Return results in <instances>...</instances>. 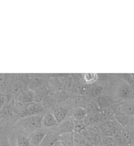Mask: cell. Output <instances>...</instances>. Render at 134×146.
Masks as SVG:
<instances>
[{
	"instance_id": "10",
	"label": "cell",
	"mask_w": 134,
	"mask_h": 146,
	"mask_svg": "<svg viewBox=\"0 0 134 146\" xmlns=\"http://www.w3.org/2000/svg\"><path fill=\"white\" fill-rule=\"evenodd\" d=\"M119 111L121 112L123 115H134V106L129 105V104H125L121 105L119 108Z\"/></svg>"
},
{
	"instance_id": "19",
	"label": "cell",
	"mask_w": 134,
	"mask_h": 146,
	"mask_svg": "<svg viewBox=\"0 0 134 146\" xmlns=\"http://www.w3.org/2000/svg\"><path fill=\"white\" fill-rule=\"evenodd\" d=\"M15 107H16L18 110H21V111L25 108V103L22 102V101H20V100H17V101H16V103H15Z\"/></svg>"
},
{
	"instance_id": "1",
	"label": "cell",
	"mask_w": 134,
	"mask_h": 146,
	"mask_svg": "<svg viewBox=\"0 0 134 146\" xmlns=\"http://www.w3.org/2000/svg\"><path fill=\"white\" fill-rule=\"evenodd\" d=\"M42 119H43V117L38 115L29 116V117H27L26 119H25L23 124L26 129H29L31 131H36L42 126Z\"/></svg>"
},
{
	"instance_id": "3",
	"label": "cell",
	"mask_w": 134,
	"mask_h": 146,
	"mask_svg": "<svg viewBox=\"0 0 134 146\" xmlns=\"http://www.w3.org/2000/svg\"><path fill=\"white\" fill-rule=\"evenodd\" d=\"M58 141L62 146H74V132L61 133L58 137Z\"/></svg>"
},
{
	"instance_id": "5",
	"label": "cell",
	"mask_w": 134,
	"mask_h": 146,
	"mask_svg": "<svg viewBox=\"0 0 134 146\" xmlns=\"http://www.w3.org/2000/svg\"><path fill=\"white\" fill-rule=\"evenodd\" d=\"M25 115H37L40 112L43 111V107L42 105H39L37 104H31L25 108Z\"/></svg>"
},
{
	"instance_id": "17",
	"label": "cell",
	"mask_w": 134,
	"mask_h": 146,
	"mask_svg": "<svg viewBox=\"0 0 134 146\" xmlns=\"http://www.w3.org/2000/svg\"><path fill=\"white\" fill-rule=\"evenodd\" d=\"M54 99H53L52 97H50L49 96H45L43 99L42 100V107H45V108H49V107H51L54 104Z\"/></svg>"
},
{
	"instance_id": "9",
	"label": "cell",
	"mask_w": 134,
	"mask_h": 146,
	"mask_svg": "<svg viewBox=\"0 0 134 146\" xmlns=\"http://www.w3.org/2000/svg\"><path fill=\"white\" fill-rule=\"evenodd\" d=\"M58 141V137L50 134H46V136L41 142L40 146H53L54 143Z\"/></svg>"
},
{
	"instance_id": "15",
	"label": "cell",
	"mask_w": 134,
	"mask_h": 146,
	"mask_svg": "<svg viewBox=\"0 0 134 146\" xmlns=\"http://www.w3.org/2000/svg\"><path fill=\"white\" fill-rule=\"evenodd\" d=\"M116 120H117V123H119L120 125L123 126H127L129 122V116L125 115H118L116 116Z\"/></svg>"
},
{
	"instance_id": "8",
	"label": "cell",
	"mask_w": 134,
	"mask_h": 146,
	"mask_svg": "<svg viewBox=\"0 0 134 146\" xmlns=\"http://www.w3.org/2000/svg\"><path fill=\"white\" fill-rule=\"evenodd\" d=\"M34 99V93L30 90H27L25 92H21L18 96V100L24 103L32 102Z\"/></svg>"
},
{
	"instance_id": "13",
	"label": "cell",
	"mask_w": 134,
	"mask_h": 146,
	"mask_svg": "<svg viewBox=\"0 0 134 146\" xmlns=\"http://www.w3.org/2000/svg\"><path fill=\"white\" fill-rule=\"evenodd\" d=\"M117 95L121 99L127 98L128 96L130 95V90L127 85H121L118 89Z\"/></svg>"
},
{
	"instance_id": "22",
	"label": "cell",
	"mask_w": 134,
	"mask_h": 146,
	"mask_svg": "<svg viewBox=\"0 0 134 146\" xmlns=\"http://www.w3.org/2000/svg\"><path fill=\"white\" fill-rule=\"evenodd\" d=\"M0 146H8V144H6V143H0Z\"/></svg>"
},
{
	"instance_id": "18",
	"label": "cell",
	"mask_w": 134,
	"mask_h": 146,
	"mask_svg": "<svg viewBox=\"0 0 134 146\" xmlns=\"http://www.w3.org/2000/svg\"><path fill=\"white\" fill-rule=\"evenodd\" d=\"M84 81L87 82V83H92L95 82L97 78V75L95 74H86L84 76Z\"/></svg>"
},
{
	"instance_id": "12",
	"label": "cell",
	"mask_w": 134,
	"mask_h": 146,
	"mask_svg": "<svg viewBox=\"0 0 134 146\" xmlns=\"http://www.w3.org/2000/svg\"><path fill=\"white\" fill-rule=\"evenodd\" d=\"M100 145V146H116L114 137L111 136H105L104 137H102Z\"/></svg>"
},
{
	"instance_id": "20",
	"label": "cell",
	"mask_w": 134,
	"mask_h": 146,
	"mask_svg": "<svg viewBox=\"0 0 134 146\" xmlns=\"http://www.w3.org/2000/svg\"><path fill=\"white\" fill-rule=\"evenodd\" d=\"M102 91V88L100 87H97V88H95L92 90V95L93 96H98Z\"/></svg>"
},
{
	"instance_id": "14",
	"label": "cell",
	"mask_w": 134,
	"mask_h": 146,
	"mask_svg": "<svg viewBox=\"0 0 134 146\" xmlns=\"http://www.w3.org/2000/svg\"><path fill=\"white\" fill-rule=\"evenodd\" d=\"M17 146H31L29 137L25 135L21 134L17 137Z\"/></svg>"
},
{
	"instance_id": "6",
	"label": "cell",
	"mask_w": 134,
	"mask_h": 146,
	"mask_svg": "<svg viewBox=\"0 0 134 146\" xmlns=\"http://www.w3.org/2000/svg\"><path fill=\"white\" fill-rule=\"evenodd\" d=\"M42 125L44 127H54L58 125L57 120L55 119L53 114H47L42 119Z\"/></svg>"
},
{
	"instance_id": "11",
	"label": "cell",
	"mask_w": 134,
	"mask_h": 146,
	"mask_svg": "<svg viewBox=\"0 0 134 146\" xmlns=\"http://www.w3.org/2000/svg\"><path fill=\"white\" fill-rule=\"evenodd\" d=\"M73 116L75 120H83L86 116V111L82 108H77L74 110Z\"/></svg>"
},
{
	"instance_id": "2",
	"label": "cell",
	"mask_w": 134,
	"mask_h": 146,
	"mask_svg": "<svg viewBox=\"0 0 134 146\" xmlns=\"http://www.w3.org/2000/svg\"><path fill=\"white\" fill-rule=\"evenodd\" d=\"M45 136L46 133L44 131H40V130L33 131L29 137L31 146H40Z\"/></svg>"
},
{
	"instance_id": "7",
	"label": "cell",
	"mask_w": 134,
	"mask_h": 146,
	"mask_svg": "<svg viewBox=\"0 0 134 146\" xmlns=\"http://www.w3.org/2000/svg\"><path fill=\"white\" fill-rule=\"evenodd\" d=\"M68 114V110L65 108H58L54 111L53 115L57 120L58 123H61L66 119Z\"/></svg>"
},
{
	"instance_id": "4",
	"label": "cell",
	"mask_w": 134,
	"mask_h": 146,
	"mask_svg": "<svg viewBox=\"0 0 134 146\" xmlns=\"http://www.w3.org/2000/svg\"><path fill=\"white\" fill-rule=\"evenodd\" d=\"M58 129L60 131L61 133L74 132V121L72 119H65L58 126Z\"/></svg>"
},
{
	"instance_id": "16",
	"label": "cell",
	"mask_w": 134,
	"mask_h": 146,
	"mask_svg": "<svg viewBox=\"0 0 134 146\" xmlns=\"http://www.w3.org/2000/svg\"><path fill=\"white\" fill-rule=\"evenodd\" d=\"M85 128L83 120H75L74 121V132L80 133L82 129Z\"/></svg>"
},
{
	"instance_id": "21",
	"label": "cell",
	"mask_w": 134,
	"mask_h": 146,
	"mask_svg": "<svg viewBox=\"0 0 134 146\" xmlns=\"http://www.w3.org/2000/svg\"><path fill=\"white\" fill-rule=\"evenodd\" d=\"M53 146H62V145H61L60 143L58 142V141H57V142L54 143V145Z\"/></svg>"
}]
</instances>
